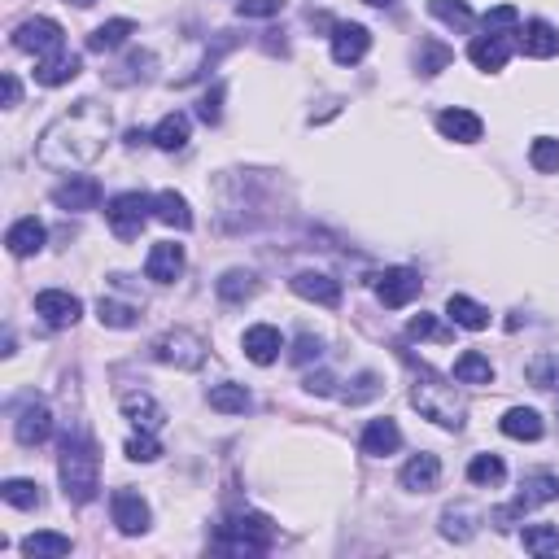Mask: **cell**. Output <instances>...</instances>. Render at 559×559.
I'll return each mask as SVG.
<instances>
[{"instance_id":"cell-6","label":"cell","mask_w":559,"mask_h":559,"mask_svg":"<svg viewBox=\"0 0 559 559\" xmlns=\"http://www.w3.org/2000/svg\"><path fill=\"white\" fill-rule=\"evenodd\" d=\"M149 214H153V197L145 193H118L105 201V223H110L118 241H136L140 228L149 223Z\"/></svg>"},{"instance_id":"cell-29","label":"cell","mask_w":559,"mask_h":559,"mask_svg":"<svg viewBox=\"0 0 559 559\" xmlns=\"http://www.w3.org/2000/svg\"><path fill=\"white\" fill-rule=\"evenodd\" d=\"M214 289H219V297H223V302H228V306H236V302H249V297L258 293V276H254V271H241V267H232V271H223Z\"/></svg>"},{"instance_id":"cell-24","label":"cell","mask_w":559,"mask_h":559,"mask_svg":"<svg viewBox=\"0 0 559 559\" xmlns=\"http://www.w3.org/2000/svg\"><path fill=\"white\" fill-rule=\"evenodd\" d=\"M83 70L79 62V53H53V57H44V62H35V83H44V88H62V83H70Z\"/></svg>"},{"instance_id":"cell-38","label":"cell","mask_w":559,"mask_h":559,"mask_svg":"<svg viewBox=\"0 0 559 559\" xmlns=\"http://www.w3.org/2000/svg\"><path fill=\"white\" fill-rule=\"evenodd\" d=\"M472 533H477V516H472L468 507L442 511V538L446 542H472Z\"/></svg>"},{"instance_id":"cell-54","label":"cell","mask_w":559,"mask_h":559,"mask_svg":"<svg viewBox=\"0 0 559 559\" xmlns=\"http://www.w3.org/2000/svg\"><path fill=\"white\" fill-rule=\"evenodd\" d=\"M363 5H372V9H385V5H394V0H363Z\"/></svg>"},{"instance_id":"cell-45","label":"cell","mask_w":559,"mask_h":559,"mask_svg":"<svg viewBox=\"0 0 559 559\" xmlns=\"http://www.w3.org/2000/svg\"><path fill=\"white\" fill-rule=\"evenodd\" d=\"M450 57H455V53H450L446 44H437V40H424L420 44V70H424V75H437V70H446Z\"/></svg>"},{"instance_id":"cell-32","label":"cell","mask_w":559,"mask_h":559,"mask_svg":"<svg viewBox=\"0 0 559 559\" xmlns=\"http://www.w3.org/2000/svg\"><path fill=\"white\" fill-rule=\"evenodd\" d=\"M455 380L459 385H490L494 380V363L481 350H463L455 359Z\"/></svg>"},{"instance_id":"cell-44","label":"cell","mask_w":559,"mask_h":559,"mask_svg":"<svg viewBox=\"0 0 559 559\" xmlns=\"http://www.w3.org/2000/svg\"><path fill=\"white\" fill-rule=\"evenodd\" d=\"M407 337H415V341H450L455 332L450 328H442L437 324V315H411V324H407Z\"/></svg>"},{"instance_id":"cell-20","label":"cell","mask_w":559,"mask_h":559,"mask_svg":"<svg viewBox=\"0 0 559 559\" xmlns=\"http://www.w3.org/2000/svg\"><path fill=\"white\" fill-rule=\"evenodd\" d=\"M437 132H442L446 140H455V145H477L485 123L472 110H463V105H455V110H442L437 114Z\"/></svg>"},{"instance_id":"cell-5","label":"cell","mask_w":559,"mask_h":559,"mask_svg":"<svg viewBox=\"0 0 559 559\" xmlns=\"http://www.w3.org/2000/svg\"><path fill=\"white\" fill-rule=\"evenodd\" d=\"M559 498V477L555 472H533V477L520 481V494L511 498V507H498L494 511V525L498 529H511V520L516 516H529L533 507H546Z\"/></svg>"},{"instance_id":"cell-34","label":"cell","mask_w":559,"mask_h":559,"mask_svg":"<svg viewBox=\"0 0 559 559\" xmlns=\"http://www.w3.org/2000/svg\"><path fill=\"white\" fill-rule=\"evenodd\" d=\"M22 555H31V559H62L70 555V538L66 533H31V538H22Z\"/></svg>"},{"instance_id":"cell-35","label":"cell","mask_w":559,"mask_h":559,"mask_svg":"<svg viewBox=\"0 0 559 559\" xmlns=\"http://www.w3.org/2000/svg\"><path fill=\"white\" fill-rule=\"evenodd\" d=\"M428 14H433L437 22H446L450 31H472V22H477V14L468 9V0H428Z\"/></svg>"},{"instance_id":"cell-25","label":"cell","mask_w":559,"mask_h":559,"mask_svg":"<svg viewBox=\"0 0 559 559\" xmlns=\"http://www.w3.org/2000/svg\"><path fill=\"white\" fill-rule=\"evenodd\" d=\"M498 428H503L507 437H516V442H538V437L546 433L542 415L533 411V407H511L503 420H498Z\"/></svg>"},{"instance_id":"cell-46","label":"cell","mask_w":559,"mask_h":559,"mask_svg":"<svg viewBox=\"0 0 559 559\" xmlns=\"http://www.w3.org/2000/svg\"><path fill=\"white\" fill-rule=\"evenodd\" d=\"M516 27H520V9L516 5H498V9L485 14V31H494V35H507Z\"/></svg>"},{"instance_id":"cell-18","label":"cell","mask_w":559,"mask_h":559,"mask_svg":"<svg viewBox=\"0 0 559 559\" xmlns=\"http://www.w3.org/2000/svg\"><path fill=\"white\" fill-rule=\"evenodd\" d=\"M507 57H511V40H507V35L485 31V35H477V40L468 44V62L477 66V70H485V75L503 70V66H507Z\"/></svg>"},{"instance_id":"cell-40","label":"cell","mask_w":559,"mask_h":559,"mask_svg":"<svg viewBox=\"0 0 559 559\" xmlns=\"http://www.w3.org/2000/svg\"><path fill=\"white\" fill-rule=\"evenodd\" d=\"M503 477H507V463L498 455H477L468 463V481L472 485H503Z\"/></svg>"},{"instance_id":"cell-11","label":"cell","mask_w":559,"mask_h":559,"mask_svg":"<svg viewBox=\"0 0 559 559\" xmlns=\"http://www.w3.org/2000/svg\"><path fill=\"white\" fill-rule=\"evenodd\" d=\"M372 49V31L359 22H332V62L337 66H359Z\"/></svg>"},{"instance_id":"cell-23","label":"cell","mask_w":559,"mask_h":559,"mask_svg":"<svg viewBox=\"0 0 559 559\" xmlns=\"http://www.w3.org/2000/svg\"><path fill=\"white\" fill-rule=\"evenodd\" d=\"M520 49H525V57H538V62H546V57L559 53V31L551 27V22L533 18L520 27Z\"/></svg>"},{"instance_id":"cell-4","label":"cell","mask_w":559,"mask_h":559,"mask_svg":"<svg viewBox=\"0 0 559 559\" xmlns=\"http://www.w3.org/2000/svg\"><path fill=\"white\" fill-rule=\"evenodd\" d=\"M271 542H276V525L263 516V511H236L228 525L219 529V551L228 555H267Z\"/></svg>"},{"instance_id":"cell-30","label":"cell","mask_w":559,"mask_h":559,"mask_svg":"<svg viewBox=\"0 0 559 559\" xmlns=\"http://www.w3.org/2000/svg\"><path fill=\"white\" fill-rule=\"evenodd\" d=\"M123 415H127V420H132L136 428H140V424H145V428H162V420H166L162 407L153 402V394H145V389H140V394H136V389H132V394H123Z\"/></svg>"},{"instance_id":"cell-19","label":"cell","mask_w":559,"mask_h":559,"mask_svg":"<svg viewBox=\"0 0 559 559\" xmlns=\"http://www.w3.org/2000/svg\"><path fill=\"white\" fill-rule=\"evenodd\" d=\"M398 481H402V490H411V494L437 490V481H442V459L437 455H411L407 463H402Z\"/></svg>"},{"instance_id":"cell-14","label":"cell","mask_w":559,"mask_h":559,"mask_svg":"<svg viewBox=\"0 0 559 559\" xmlns=\"http://www.w3.org/2000/svg\"><path fill=\"white\" fill-rule=\"evenodd\" d=\"M145 276L153 284H175L184 276V245H175V241H158L149 249V258H145Z\"/></svg>"},{"instance_id":"cell-1","label":"cell","mask_w":559,"mask_h":559,"mask_svg":"<svg viewBox=\"0 0 559 559\" xmlns=\"http://www.w3.org/2000/svg\"><path fill=\"white\" fill-rule=\"evenodd\" d=\"M114 114L101 101H75L66 114H57L44 136L35 140V158L49 171H83L110 145Z\"/></svg>"},{"instance_id":"cell-37","label":"cell","mask_w":559,"mask_h":559,"mask_svg":"<svg viewBox=\"0 0 559 559\" xmlns=\"http://www.w3.org/2000/svg\"><path fill=\"white\" fill-rule=\"evenodd\" d=\"M525 380L533 389H546V394H559V354H538L525 367Z\"/></svg>"},{"instance_id":"cell-51","label":"cell","mask_w":559,"mask_h":559,"mask_svg":"<svg viewBox=\"0 0 559 559\" xmlns=\"http://www.w3.org/2000/svg\"><path fill=\"white\" fill-rule=\"evenodd\" d=\"M302 385H306V394H319V398H324V394H332V389H337V380H332V372H311V376L302 380Z\"/></svg>"},{"instance_id":"cell-7","label":"cell","mask_w":559,"mask_h":559,"mask_svg":"<svg viewBox=\"0 0 559 559\" xmlns=\"http://www.w3.org/2000/svg\"><path fill=\"white\" fill-rule=\"evenodd\" d=\"M153 359L166 367H180V372H197V367L206 363V341L188 328H171L153 341Z\"/></svg>"},{"instance_id":"cell-15","label":"cell","mask_w":559,"mask_h":559,"mask_svg":"<svg viewBox=\"0 0 559 559\" xmlns=\"http://www.w3.org/2000/svg\"><path fill=\"white\" fill-rule=\"evenodd\" d=\"M14 437H18V446L49 442L53 437V411L44 407V402H27V407L18 411V420H14Z\"/></svg>"},{"instance_id":"cell-3","label":"cell","mask_w":559,"mask_h":559,"mask_svg":"<svg viewBox=\"0 0 559 559\" xmlns=\"http://www.w3.org/2000/svg\"><path fill=\"white\" fill-rule=\"evenodd\" d=\"M411 407L424 415V420L442 424V428H463L468 420V407H463V398L455 394V385H446V380H437L433 372H420V380L411 385Z\"/></svg>"},{"instance_id":"cell-53","label":"cell","mask_w":559,"mask_h":559,"mask_svg":"<svg viewBox=\"0 0 559 559\" xmlns=\"http://www.w3.org/2000/svg\"><path fill=\"white\" fill-rule=\"evenodd\" d=\"M66 5H75V9H92L97 0H66Z\"/></svg>"},{"instance_id":"cell-16","label":"cell","mask_w":559,"mask_h":559,"mask_svg":"<svg viewBox=\"0 0 559 559\" xmlns=\"http://www.w3.org/2000/svg\"><path fill=\"white\" fill-rule=\"evenodd\" d=\"M241 350H245V359H249V363L267 367V363H276V359H280L284 337H280V328H271V324H254V328H245Z\"/></svg>"},{"instance_id":"cell-42","label":"cell","mask_w":559,"mask_h":559,"mask_svg":"<svg viewBox=\"0 0 559 559\" xmlns=\"http://www.w3.org/2000/svg\"><path fill=\"white\" fill-rule=\"evenodd\" d=\"M525 551L529 555H559V525H529Z\"/></svg>"},{"instance_id":"cell-9","label":"cell","mask_w":559,"mask_h":559,"mask_svg":"<svg viewBox=\"0 0 559 559\" xmlns=\"http://www.w3.org/2000/svg\"><path fill=\"white\" fill-rule=\"evenodd\" d=\"M376 297L389 306V311H402V306H411L415 297H420V271L411 267H389L376 276Z\"/></svg>"},{"instance_id":"cell-12","label":"cell","mask_w":559,"mask_h":559,"mask_svg":"<svg viewBox=\"0 0 559 559\" xmlns=\"http://www.w3.org/2000/svg\"><path fill=\"white\" fill-rule=\"evenodd\" d=\"M110 516H114L118 533H127V538H140V533L149 529V503L136 490H114L110 494Z\"/></svg>"},{"instance_id":"cell-43","label":"cell","mask_w":559,"mask_h":559,"mask_svg":"<svg viewBox=\"0 0 559 559\" xmlns=\"http://www.w3.org/2000/svg\"><path fill=\"white\" fill-rule=\"evenodd\" d=\"M127 459L132 463H153V459H162V442L153 437V428H145V433H136V437H127Z\"/></svg>"},{"instance_id":"cell-33","label":"cell","mask_w":559,"mask_h":559,"mask_svg":"<svg viewBox=\"0 0 559 559\" xmlns=\"http://www.w3.org/2000/svg\"><path fill=\"white\" fill-rule=\"evenodd\" d=\"M249 402H254V398H249V389L236 385V380H223V385L210 389V407L223 411V415H245Z\"/></svg>"},{"instance_id":"cell-52","label":"cell","mask_w":559,"mask_h":559,"mask_svg":"<svg viewBox=\"0 0 559 559\" xmlns=\"http://www.w3.org/2000/svg\"><path fill=\"white\" fill-rule=\"evenodd\" d=\"M18 101H22V83H18L14 75H5V105H9V110H14Z\"/></svg>"},{"instance_id":"cell-39","label":"cell","mask_w":559,"mask_h":559,"mask_svg":"<svg viewBox=\"0 0 559 559\" xmlns=\"http://www.w3.org/2000/svg\"><path fill=\"white\" fill-rule=\"evenodd\" d=\"M97 319L105 328H136L140 324V311L127 302H114V297H101L97 302Z\"/></svg>"},{"instance_id":"cell-2","label":"cell","mask_w":559,"mask_h":559,"mask_svg":"<svg viewBox=\"0 0 559 559\" xmlns=\"http://www.w3.org/2000/svg\"><path fill=\"white\" fill-rule=\"evenodd\" d=\"M57 477H62V494L70 503L88 507L101 490V459H97V446L88 442L83 433L66 437L62 442V459H57Z\"/></svg>"},{"instance_id":"cell-10","label":"cell","mask_w":559,"mask_h":559,"mask_svg":"<svg viewBox=\"0 0 559 559\" xmlns=\"http://www.w3.org/2000/svg\"><path fill=\"white\" fill-rule=\"evenodd\" d=\"M35 315L49 328H75L83 315V302L66 289H44V293H35Z\"/></svg>"},{"instance_id":"cell-48","label":"cell","mask_w":559,"mask_h":559,"mask_svg":"<svg viewBox=\"0 0 559 559\" xmlns=\"http://www.w3.org/2000/svg\"><path fill=\"white\" fill-rule=\"evenodd\" d=\"M354 385H359V389H346V394H341V398L350 402V407H359V402H372V398L380 394V376H376V372H363L359 380H354Z\"/></svg>"},{"instance_id":"cell-28","label":"cell","mask_w":559,"mask_h":559,"mask_svg":"<svg viewBox=\"0 0 559 559\" xmlns=\"http://www.w3.org/2000/svg\"><path fill=\"white\" fill-rule=\"evenodd\" d=\"M446 315L455 319V328H468V332H485V328H490V311H485L481 302H472V297H463V293H450Z\"/></svg>"},{"instance_id":"cell-41","label":"cell","mask_w":559,"mask_h":559,"mask_svg":"<svg viewBox=\"0 0 559 559\" xmlns=\"http://www.w3.org/2000/svg\"><path fill=\"white\" fill-rule=\"evenodd\" d=\"M529 162H533V171H542V175H559V140L538 136L529 145Z\"/></svg>"},{"instance_id":"cell-27","label":"cell","mask_w":559,"mask_h":559,"mask_svg":"<svg viewBox=\"0 0 559 559\" xmlns=\"http://www.w3.org/2000/svg\"><path fill=\"white\" fill-rule=\"evenodd\" d=\"M132 31H136L132 18H110V22H101V27L88 35V49L92 53H114V49H123V44L132 40Z\"/></svg>"},{"instance_id":"cell-47","label":"cell","mask_w":559,"mask_h":559,"mask_svg":"<svg viewBox=\"0 0 559 559\" xmlns=\"http://www.w3.org/2000/svg\"><path fill=\"white\" fill-rule=\"evenodd\" d=\"M197 118H201L206 127H214V123L223 118V83H214V88L206 92V97L197 101Z\"/></svg>"},{"instance_id":"cell-22","label":"cell","mask_w":559,"mask_h":559,"mask_svg":"<svg viewBox=\"0 0 559 559\" xmlns=\"http://www.w3.org/2000/svg\"><path fill=\"white\" fill-rule=\"evenodd\" d=\"M359 446H363V455H372V459H385V455H394V450L402 446V428L398 420H372L363 428V437H359Z\"/></svg>"},{"instance_id":"cell-21","label":"cell","mask_w":559,"mask_h":559,"mask_svg":"<svg viewBox=\"0 0 559 559\" xmlns=\"http://www.w3.org/2000/svg\"><path fill=\"white\" fill-rule=\"evenodd\" d=\"M44 241H49V228H44L35 214H27V219H18L14 228L5 232V245H9V254L14 258H31V254H40Z\"/></svg>"},{"instance_id":"cell-17","label":"cell","mask_w":559,"mask_h":559,"mask_svg":"<svg viewBox=\"0 0 559 559\" xmlns=\"http://www.w3.org/2000/svg\"><path fill=\"white\" fill-rule=\"evenodd\" d=\"M289 284L297 297H306V302H315V306H341V280L324 276V271H297Z\"/></svg>"},{"instance_id":"cell-49","label":"cell","mask_w":559,"mask_h":559,"mask_svg":"<svg viewBox=\"0 0 559 559\" xmlns=\"http://www.w3.org/2000/svg\"><path fill=\"white\" fill-rule=\"evenodd\" d=\"M284 9V0H236V14L241 18H276Z\"/></svg>"},{"instance_id":"cell-36","label":"cell","mask_w":559,"mask_h":559,"mask_svg":"<svg viewBox=\"0 0 559 559\" xmlns=\"http://www.w3.org/2000/svg\"><path fill=\"white\" fill-rule=\"evenodd\" d=\"M0 498H5L9 507H18V511H35L44 503V494H40V485L27 481V477H9L5 485H0Z\"/></svg>"},{"instance_id":"cell-26","label":"cell","mask_w":559,"mask_h":559,"mask_svg":"<svg viewBox=\"0 0 559 559\" xmlns=\"http://www.w3.org/2000/svg\"><path fill=\"white\" fill-rule=\"evenodd\" d=\"M153 219L166 223V228H180V232L193 228V210H188V201L175 193V188H166V193L153 197Z\"/></svg>"},{"instance_id":"cell-8","label":"cell","mask_w":559,"mask_h":559,"mask_svg":"<svg viewBox=\"0 0 559 559\" xmlns=\"http://www.w3.org/2000/svg\"><path fill=\"white\" fill-rule=\"evenodd\" d=\"M14 44L22 53H35V62H44V57L66 49V31L53 18H27L22 27H14Z\"/></svg>"},{"instance_id":"cell-31","label":"cell","mask_w":559,"mask_h":559,"mask_svg":"<svg viewBox=\"0 0 559 559\" xmlns=\"http://www.w3.org/2000/svg\"><path fill=\"white\" fill-rule=\"evenodd\" d=\"M153 145H158L162 153H180L188 145V114H166L158 127H153Z\"/></svg>"},{"instance_id":"cell-50","label":"cell","mask_w":559,"mask_h":559,"mask_svg":"<svg viewBox=\"0 0 559 559\" xmlns=\"http://www.w3.org/2000/svg\"><path fill=\"white\" fill-rule=\"evenodd\" d=\"M319 354H324V341H319V337H311V332H302V337L293 341L289 359H293V363H311V359H319Z\"/></svg>"},{"instance_id":"cell-13","label":"cell","mask_w":559,"mask_h":559,"mask_svg":"<svg viewBox=\"0 0 559 559\" xmlns=\"http://www.w3.org/2000/svg\"><path fill=\"white\" fill-rule=\"evenodd\" d=\"M53 206L57 210H97L101 206V184L92 175H70L53 188Z\"/></svg>"}]
</instances>
